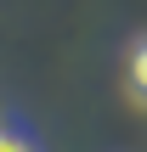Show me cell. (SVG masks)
<instances>
[{
    "mask_svg": "<svg viewBox=\"0 0 147 152\" xmlns=\"http://www.w3.org/2000/svg\"><path fill=\"white\" fill-rule=\"evenodd\" d=\"M0 152H34V141H28L17 124H6V118H0Z\"/></svg>",
    "mask_w": 147,
    "mask_h": 152,
    "instance_id": "2",
    "label": "cell"
},
{
    "mask_svg": "<svg viewBox=\"0 0 147 152\" xmlns=\"http://www.w3.org/2000/svg\"><path fill=\"white\" fill-rule=\"evenodd\" d=\"M125 79H130V96L147 107V34L130 45V56H125Z\"/></svg>",
    "mask_w": 147,
    "mask_h": 152,
    "instance_id": "1",
    "label": "cell"
}]
</instances>
